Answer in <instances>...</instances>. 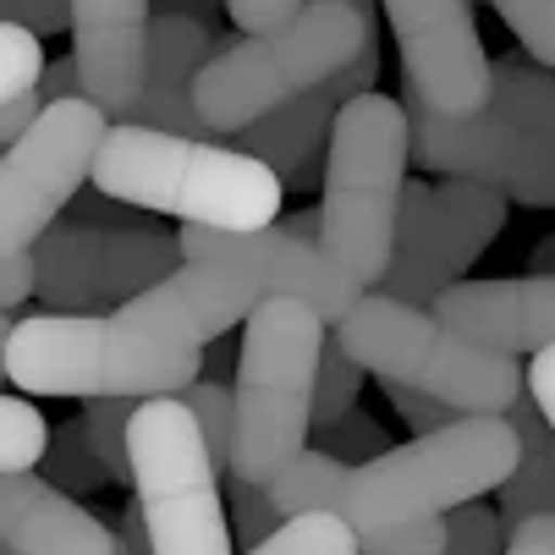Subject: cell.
Returning a JSON list of instances; mask_svg holds the SVG:
<instances>
[{
    "mask_svg": "<svg viewBox=\"0 0 555 555\" xmlns=\"http://www.w3.org/2000/svg\"><path fill=\"white\" fill-rule=\"evenodd\" d=\"M369 44H374L369 12L347 7V0H308L286 28L215 50L193 89L198 121L220 138H236L254 121L275 116L281 105L302 100L308 89H325Z\"/></svg>",
    "mask_w": 555,
    "mask_h": 555,
    "instance_id": "5b68a950",
    "label": "cell"
},
{
    "mask_svg": "<svg viewBox=\"0 0 555 555\" xmlns=\"http://www.w3.org/2000/svg\"><path fill=\"white\" fill-rule=\"evenodd\" d=\"M506 555H555V517H533L506 528Z\"/></svg>",
    "mask_w": 555,
    "mask_h": 555,
    "instance_id": "f35d334b",
    "label": "cell"
},
{
    "mask_svg": "<svg viewBox=\"0 0 555 555\" xmlns=\"http://www.w3.org/2000/svg\"><path fill=\"white\" fill-rule=\"evenodd\" d=\"M506 17V28L517 34L522 55L555 72V0H490Z\"/></svg>",
    "mask_w": 555,
    "mask_h": 555,
    "instance_id": "f1b7e54d",
    "label": "cell"
},
{
    "mask_svg": "<svg viewBox=\"0 0 555 555\" xmlns=\"http://www.w3.org/2000/svg\"><path fill=\"white\" fill-rule=\"evenodd\" d=\"M325 320L308 302L270 297L243 320L236 347V446H231V479L270 490V479L308 451L313 429V385L325 358Z\"/></svg>",
    "mask_w": 555,
    "mask_h": 555,
    "instance_id": "3957f363",
    "label": "cell"
},
{
    "mask_svg": "<svg viewBox=\"0 0 555 555\" xmlns=\"http://www.w3.org/2000/svg\"><path fill=\"white\" fill-rule=\"evenodd\" d=\"M44 485H55L61 495H94V490H105L111 485V473H105V462L89 451V440H83V424H55L50 429V451H44Z\"/></svg>",
    "mask_w": 555,
    "mask_h": 555,
    "instance_id": "7402d4cb",
    "label": "cell"
},
{
    "mask_svg": "<svg viewBox=\"0 0 555 555\" xmlns=\"http://www.w3.org/2000/svg\"><path fill=\"white\" fill-rule=\"evenodd\" d=\"M215 61V39L198 17L182 12H160L149 28V83H143V105L132 116V127L149 132H177V138H209V127L198 121L193 89L198 72Z\"/></svg>",
    "mask_w": 555,
    "mask_h": 555,
    "instance_id": "d6986e66",
    "label": "cell"
},
{
    "mask_svg": "<svg viewBox=\"0 0 555 555\" xmlns=\"http://www.w3.org/2000/svg\"><path fill=\"white\" fill-rule=\"evenodd\" d=\"M259 297L209 264H182L154 292L111 313H34L17 320L7 347V379L23 396H77V402H154L182 396L204 374V347L248 320Z\"/></svg>",
    "mask_w": 555,
    "mask_h": 555,
    "instance_id": "6da1fadb",
    "label": "cell"
},
{
    "mask_svg": "<svg viewBox=\"0 0 555 555\" xmlns=\"http://www.w3.org/2000/svg\"><path fill=\"white\" fill-rule=\"evenodd\" d=\"M149 0H72V66L83 77V100L111 116V127L132 121L149 83Z\"/></svg>",
    "mask_w": 555,
    "mask_h": 555,
    "instance_id": "9a60e30c",
    "label": "cell"
},
{
    "mask_svg": "<svg viewBox=\"0 0 555 555\" xmlns=\"http://www.w3.org/2000/svg\"><path fill=\"white\" fill-rule=\"evenodd\" d=\"M50 451V424L23 396H0V473H34Z\"/></svg>",
    "mask_w": 555,
    "mask_h": 555,
    "instance_id": "cb8c5ba5",
    "label": "cell"
},
{
    "mask_svg": "<svg viewBox=\"0 0 555 555\" xmlns=\"http://www.w3.org/2000/svg\"><path fill=\"white\" fill-rule=\"evenodd\" d=\"M39 116H44L39 89H34V94H23V100H12L7 111H0V154H7V149H12V143H17V138H23L34 121H39Z\"/></svg>",
    "mask_w": 555,
    "mask_h": 555,
    "instance_id": "60d3db41",
    "label": "cell"
},
{
    "mask_svg": "<svg viewBox=\"0 0 555 555\" xmlns=\"http://www.w3.org/2000/svg\"><path fill=\"white\" fill-rule=\"evenodd\" d=\"M111 116L89 100L44 105V116L0 154V259L34 254L55 215L94 177Z\"/></svg>",
    "mask_w": 555,
    "mask_h": 555,
    "instance_id": "9c48e42d",
    "label": "cell"
},
{
    "mask_svg": "<svg viewBox=\"0 0 555 555\" xmlns=\"http://www.w3.org/2000/svg\"><path fill=\"white\" fill-rule=\"evenodd\" d=\"M374 77H379V55H374V44H369L347 72L331 77L325 89H308L302 100H292V105H281L275 116L254 121L248 132H236L231 149H243V154H254V160H264V166L281 177V188H308V177L320 171V143L331 149L336 116H341L352 100L374 94Z\"/></svg>",
    "mask_w": 555,
    "mask_h": 555,
    "instance_id": "e0dca14e",
    "label": "cell"
},
{
    "mask_svg": "<svg viewBox=\"0 0 555 555\" xmlns=\"http://www.w3.org/2000/svg\"><path fill=\"white\" fill-rule=\"evenodd\" d=\"M331 341L379 385L435 396L462 418H506L512 402L528 390L517 358L467 347L429 308L396 302L385 292H363L347 320L331 325Z\"/></svg>",
    "mask_w": 555,
    "mask_h": 555,
    "instance_id": "8992f818",
    "label": "cell"
},
{
    "mask_svg": "<svg viewBox=\"0 0 555 555\" xmlns=\"http://www.w3.org/2000/svg\"><path fill=\"white\" fill-rule=\"evenodd\" d=\"M209 7H220V0H171L166 12H182V17H198V23H204V12H209Z\"/></svg>",
    "mask_w": 555,
    "mask_h": 555,
    "instance_id": "ee69618b",
    "label": "cell"
},
{
    "mask_svg": "<svg viewBox=\"0 0 555 555\" xmlns=\"http://www.w3.org/2000/svg\"><path fill=\"white\" fill-rule=\"evenodd\" d=\"M490 72H495L490 111L501 121H512L517 132H528L539 143H555V77L539 61H528L522 50L517 55H501Z\"/></svg>",
    "mask_w": 555,
    "mask_h": 555,
    "instance_id": "ffe728a7",
    "label": "cell"
},
{
    "mask_svg": "<svg viewBox=\"0 0 555 555\" xmlns=\"http://www.w3.org/2000/svg\"><path fill=\"white\" fill-rule=\"evenodd\" d=\"M39 292L50 313H94L100 302H132L171 281L182 270L177 231L160 225H89V220H55L39 248Z\"/></svg>",
    "mask_w": 555,
    "mask_h": 555,
    "instance_id": "30bf717a",
    "label": "cell"
},
{
    "mask_svg": "<svg viewBox=\"0 0 555 555\" xmlns=\"http://www.w3.org/2000/svg\"><path fill=\"white\" fill-rule=\"evenodd\" d=\"M358 550L363 555H446V517L379 528V533H358Z\"/></svg>",
    "mask_w": 555,
    "mask_h": 555,
    "instance_id": "1f68e13d",
    "label": "cell"
},
{
    "mask_svg": "<svg viewBox=\"0 0 555 555\" xmlns=\"http://www.w3.org/2000/svg\"><path fill=\"white\" fill-rule=\"evenodd\" d=\"M182 264H209L236 275L259 302L270 297H292L308 302L325 325H341L352 302L363 297V286L320 248L302 243L286 225H264V231H209V225H182L177 231Z\"/></svg>",
    "mask_w": 555,
    "mask_h": 555,
    "instance_id": "4fadbf2b",
    "label": "cell"
},
{
    "mask_svg": "<svg viewBox=\"0 0 555 555\" xmlns=\"http://www.w3.org/2000/svg\"><path fill=\"white\" fill-rule=\"evenodd\" d=\"M517 456L522 446L506 418H456L440 435H418L408 446H390L369 467H352L341 522L352 533H379V528L446 517L501 490Z\"/></svg>",
    "mask_w": 555,
    "mask_h": 555,
    "instance_id": "52a82bcc",
    "label": "cell"
},
{
    "mask_svg": "<svg viewBox=\"0 0 555 555\" xmlns=\"http://www.w3.org/2000/svg\"><path fill=\"white\" fill-rule=\"evenodd\" d=\"M12 331H17V325H12V313L0 308V385H7V347H12Z\"/></svg>",
    "mask_w": 555,
    "mask_h": 555,
    "instance_id": "7bdbcfd3",
    "label": "cell"
},
{
    "mask_svg": "<svg viewBox=\"0 0 555 555\" xmlns=\"http://www.w3.org/2000/svg\"><path fill=\"white\" fill-rule=\"evenodd\" d=\"M435 320L485 352H544L555 347V275H506V281H462L435 308Z\"/></svg>",
    "mask_w": 555,
    "mask_h": 555,
    "instance_id": "2e32d148",
    "label": "cell"
},
{
    "mask_svg": "<svg viewBox=\"0 0 555 555\" xmlns=\"http://www.w3.org/2000/svg\"><path fill=\"white\" fill-rule=\"evenodd\" d=\"M0 23L28 28L34 39L72 28V0H0Z\"/></svg>",
    "mask_w": 555,
    "mask_h": 555,
    "instance_id": "836d02e7",
    "label": "cell"
},
{
    "mask_svg": "<svg viewBox=\"0 0 555 555\" xmlns=\"http://www.w3.org/2000/svg\"><path fill=\"white\" fill-rule=\"evenodd\" d=\"M44 66H50L44 61V44L28 28L0 23V111H7L12 100H23V94H34Z\"/></svg>",
    "mask_w": 555,
    "mask_h": 555,
    "instance_id": "83f0119b",
    "label": "cell"
},
{
    "mask_svg": "<svg viewBox=\"0 0 555 555\" xmlns=\"http://www.w3.org/2000/svg\"><path fill=\"white\" fill-rule=\"evenodd\" d=\"M413 127V160L424 171H440L446 182H479L512 204L555 209V143H539L501 121L495 111L479 116H435L418 94H396Z\"/></svg>",
    "mask_w": 555,
    "mask_h": 555,
    "instance_id": "7c38bea8",
    "label": "cell"
},
{
    "mask_svg": "<svg viewBox=\"0 0 555 555\" xmlns=\"http://www.w3.org/2000/svg\"><path fill=\"white\" fill-rule=\"evenodd\" d=\"M182 402H188V413L198 418L215 467L231 473V446H236V402H231V390H225L220 379H198L193 390H182Z\"/></svg>",
    "mask_w": 555,
    "mask_h": 555,
    "instance_id": "4316f807",
    "label": "cell"
},
{
    "mask_svg": "<svg viewBox=\"0 0 555 555\" xmlns=\"http://www.w3.org/2000/svg\"><path fill=\"white\" fill-rule=\"evenodd\" d=\"M89 182L116 204L177 215L182 225H209V231H264L286 204L281 177L254 154L209 138L149 132L132 121L105 132Z\"/></svg>",
    "mask_w": 555,
    "mask_h": 555,
    "instance_id": "7a4b0ae2",
    "label": "cell"
},
{
    "mask_svg": "<svg viewBox=\"0 0 555 555\" xmlns=\"http://www.w3.org/2000/svg\"><path fill=\"white\" fill-rule=\"evenodd\" d=\"M132 413L138 402H127V396H105V402H83V440L89 451L105 462L111 485H132V446H127V429H132Z\"/></svg>",
    "mask_w": 555,
    "mask_h": 555,
    "instance_id": "603a6c76",
    "label": "cell"
},
{
    "mask_svg": "<svg viewBox=\"0 0 555 555\" xmlns=\"http://www.w3.org/2000/svg\"><path fill=\"white\" fill-rule=\"evenodd\" d=\"M347 485H352V467L308 446L270 479V501L286 522L292 517H341Z\"/></svg>",
    "mask_w": 555,
    "mask_h": 555,
    "instance_id": "44dd1931",
    "label": "cell"
},
{
    "mask_svg": "<svg viewBox=\"0 0 555 555\" xmlns=\"http://www.w3.org/2000/svg\"><path fill=\"white\" fill-rule=\"evenodd\" d=\"M231 517H236V539H243V550H259L286 517L275 512L270 490L259 485H243V479H231Z\"/></svg>",
    "mask_w": 555,
    "mask_h": 555,
    "instance_id": "d6a6232c",
    "label": "cell"
},
{
    "mask_svg": "<svg viewBox=\"0 0 555 555\" xmlns=\"http://www.w3.org/2000/svg\"><path fill=\"white\" fill-rule=\"evenodd\" d=\"M39 292V264H34V254H17V259H0V308H17L23 297H34Z\"/></svg>",
    "mask_w": 555,
    "mask_h": 555,
    "instance_id": "8d00e7d4",
    "label": "cell"
},
{
    "mask_svg": "<svg viewBox=\"0 0 555 555\" xmlns=\"http://www.w3.org/2000/svg\"><path fill=\"white\" fill-rule=\"evenodd\" d=\"M0 544L12 555H121V539L39 473H0Z\"/></svg>",
    "mask_w": 555,
    "mask_h": 555,
    "instance_id": "ac0fdd59",
    "label": "cell"
},
{
    "mask_svg": "<svg viewBox=\"0 0 555 555\" xmlns=\"http://www.w3.org/2000/svg\"><path fill=\"white\" fill-rule=\"evenodd\" d=\"M286 231H292V236H302V243H320V209H313V215H292V220H286Z\"/></svg>",
    "mask_w": 555,
    "mask_h": 555,
    "instance_id": "b9f144b4",
    "label": "cell"
},
{
    "mask_svg": "<svg viewBox=\"0 0 555 555\" xmlns=\"http://www.w3.org/2000/svg\"><path fill=\"white\" fill-rule=\"evenodd\" d=\"M39 100H44V105L83 100V77H77L72 55H61V61H50V66H44V77H39Z\"/></svg>",
    "mask_w": 555,
    "mask_h": 555,
    "instance_id": "ab89813d",
    "label": "cell"
},
{
    "mask_svg": "<svg viewBox=\"0 0 555 555\" xmlns=\"http://www.w3.org/2000/svg\"><path fill=\"white\" fill-rule=\"evenodd\" d=\"M446 555H506V522L490 506H456L446 512Z\"/></svg>",
    "mask_w": 555,
    "mask_h": 555,
    "instance_id": "f546056e",
    "label": "cell"
},
{
    "mask_svg": "<svg viewBox=\"0 0 555 555\" xmlns=\"http://www.w3.org/2000/svg\"><path fill=\"white\" fill-rule=\"evenodd\" d=\"M302 7H308V0H225L231 23H236V28H248V39L286 28V23H292Z\"/></svg>",
    "mask_w": 555,
    "mask_h": 555,
    "instance_id": "d590c367",
    "label": "cell"
},
{
    "mask_svg": "<svg viewBox=\"0 0 555 555\" xmlns=\"http://www.w3.org/2000/svg\"><path fill=\"white\" fill-rule=\"evenodd\" d=\"M501 225L506 198L479 182H408L402 215H396V259L379 292L413 308H435L451 286H462V270L495 243Z\"/></svg>",
    "mask_w": 555,
    "mask_h": 555,
    "instance_id": "8fae6325",
    "label": "cell"
},
{
    "mask_svg": "<svg viewBox=\"0 0 555 555\" xmlns=\"http://www.w3.org/2000/svg\"><path fill=\"white\" fill-rule=\"evenodd\" d=\"M379 7L396 34L408 94H418L435 116H451V121L490 111L495 61L485 55L467 0H379Z\"/></svg>",
    "mask_w": 555,
    "mask_h": 555,
    "instance_id": "5bb4252c",
    "label": "cell"
},
{
    "mask_svg": "<svg viewBox=\"0 0 555 555\" xmlns=\"http://www.w3.org/2000/svg\"><path fill=\"white\" fill-rule=\"evenodd\" d=\"M413 166V127L402 100L363 94L336 116L325 149L320 248L369 292L396 259V215Z\"/></svg>",
    "mask_w": 555,
    "mask_h": 555,
    "instance_id": "277c9868",
    "label": "cell"
},
{
    "mask_svg": "<svg viewBox=\"0 0 555 555\" xmlns=\"http://www.w3.org/2000/svg\"><path fill=\"white\" fill-rule=\"evenodd\" d=\"M313 451H325V456H336V462H347V467H369L374 456H385L390 446H385V429L369 418V413H347L341 424H325L320 429V446Z\"/></svg>",
    "mask_w": 555,
    "mask_h": 555,
    "instance_id": "4dcf8cb0",
    "label": "cell"
},
{
    "mask_svg": "<svg viewBox=\"0 0 555 555\" xmlns=\"http://www.w3.org/2000/svg\"><path fill=\"white\" fill-rule=\"evenodd\" d=\"M528 396L539 402V413L550 424V440H555V347L533 352V363H528Z\"/></svg>",
    "mask_w": 555,
    "mask_h": 555,
    "instance_id": "74e56055",
    "label": "cell"
},
{
    "mask_svg": "<svg viewBox=\"0 0 555 555\" xmlns=\"http://www.w3.org/2000/svg\"><path fill=\"white\" fill-rule=\"evenodd\" d=\"M385 396H390V408L402 413V424L408 429H418V435H440V429H451L462 413H451L446 402H435V396H418V390H408V385H385Z\"/></svg>",
    "mask_w": 555,
    "mask_h": 555,
    "instance_id": "e575fe53",
    "label": "cell"
},
{
    "mask_svg": "<svg viewBox=\"0 0 555 555\" xmlns=\"http://www.w3.org/2000/svg\"><path fill=\"white\" fill-rule=\"evenodd\" d=\"M347 7H358V12H369V7H374V0H347Z\"/></svg>",
    "mask_w": 555,
    "mask_h": 555,
    "instance_id": "f6af8a7d",
    "label": "cell"
},
{
    "mask_svg": "<svg viewBox=\"0 0 555 555\" xmlns=\"http://www.w3.org/2000/svg\"><path fill=\"white\" fill-rule=\"evenodd\" d=\"M127 446L149 555H236L231 512L220 501V467L182 396L138 402Z\"/></svg>",
    "mask_w": 555,
    "mask_h": 555,
    "instance_id": "ba28073f",
    "label": "cell"
},
{
    "mask_svg": "<svg viewBox=\"0 0 555 555\" xmlns=\"http://www.w3.org/2000/svg\"><path fill=\"white\" fill-rule=\"evenodd\" d=\"M243 555H363V550L341 517H292L259 550H243Z\"/></svg>",
    "mask_w": 555,
    "mask_h": 555,
    "instance_id": "d4e9b609",
    "label": "cell"
},
{
    "mask_svg": "<svg viewBox=\"0 0 555 555\" xmlns=\"http://www.w3.org/2000/svg\"><path fill=\"white\" fill-rule=\"evenodd\" d=\"M0 555H12V550H7V544H0Z\"/></svg>",
    "mask_w": 555,
    "mask_h": 555,
    "instance_id": "bcb514c9",
    "label": "cell"
},
{
    "mask_svg": "<svg viewBox=\"0 0 555 555\" xmlns=\"http://www.w3.org/2000/svg\"><path fill=\"white\" fill-rule=\"evenodd\" d=\"M358 396H363V369L336 347L325 341V358H320V385H313V429L325 424H341L347 413H358Z\"/></svg>",
    "mask_w": 555,
    "mask_h": 555,
    "instance_id": "484cf974",
    "label": "cell"
}]
</instances>
